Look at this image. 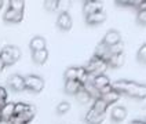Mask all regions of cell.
<instances>
[{"instance_id":"cell-1","label":"cell","mask_w":146,"mask_h":124,"mask_svg":"<svg viewBox=\"0 0 146 124\" xmlns=\"http://www.w3.org/2000/svg\"><path fill=\"white\" fill-rule=\"evenodd\" d=\"M112 90L119 92L120 95H127L135 99H146V84L131 82V80H117L112 83Z\"/></svg>"},{"instance_id":"cell-2","label":"cell","mask_w":146,"mask_h":124,"mask_svg":"<svg viewBox=\"0 0 146 124\" xmlns=\"http://www.w3.org/2000/svg\"><path fill=\"white\" fill-rule=\"evenodd\" d=\"M106 62H104L102 59H99V58L94 57L88 61V64L84 66V69H86V72L88 73V76L91 77H94V76H98V74H104V72L106 70Z\"/></svg>"},{"instance_id":"cell-3","label":"cell","mask_w":146,"mask_h":124,"mask_svg":"<svg viewBox=\"0 0 146 124\" xmlns=\"http://www.w3.org/2000/svg\"><path fill=\"white\" fill-rule=\"evenodd\" d=\"M44 88V80L40 76L29 74L25 77V90H29L32 92H40Z\"/></svg>"},{"instance_id":"cell-4","label":"cell","mask_w":146,"mask_h":124,"mask_svg":"<svg viewBox=\"0 0 146 124\" xmlns=\"http://www.w3.org/2000/svg\"><path fill=\"white\" fill-rule=\"evenodd\" d=\"M72 17L69 15V13L66 11V13H59V15L57 18V26L59 28V31H62V32H68V31H70V28H72Z\"/></svg>"},{"instance_id":"cell-5","label":"cell","mask_w":146,"mask_h":124,"mask_svg":"<svg viewBox=\"0 0 146 124\" xmlns=\"http://www.w3.org/2000/svg\"><path fill=\"white\" fill-rule=\"evenodd\" d=\"M14 102H6L1 109H0V117H1V123H10V120L14 117Z\"/></svg>"},{"instance_id":"cell-6","label":"cell","mask_w":146,"mask_h":124,"mask_svg":"<svg viewBox=\"0 0 146 124\" xmlns=\"http://www.w3.org/2000/svg\"><path fill=\"white\" fill-rule=\"evenodd\" d=\"M104 10V6L101 1H95V0H87L83 3V13L84 15L87 17L90 14H94V13H98V11H102Z\"/></svg>"},{"instance_id":"cell-7","label":"cell","mask_w":146,"mask_h":124,"mask_svg":"<svg viewBox=\"0 0 146 124\" xmlns=\"http://www.w3.org/2000/svg\"><path fill=\"white\" fill-rule=\"evenodd\" d=\"M8 86L13 91L21 92V91L25 90V77L19 76V74H13L8 79Z\"/></svg>"},{"instance_id":"cell-8","label":"cell","mask_w":146,"mask_h":124,"mask_svg":"<svg viewBox=\"0 0 146 124\" xmlns=\"http://www.w3.org/2000/svg\"><path fill=\"white\" fill-rule=\"evenodd\" d=\"M121 41V34L120 32H117V31H109V32H106V34L104 36V39H102V43L108 46V47H113L116 44H119Z\"/></svg>"},{"instance_id":"cell-9","label":"cell","mask_w":146,"mask_h":124,"mask_svg":"<svg viewBox=\"0 0 146 124\" xmlns=\"http://www.w3.org/2000/svg\"><path fill=\"white\" fill-rule=\"evenodd\" d=\"M106 21V13L102 10V11H98V13H94V14H90V15L86 17V24L90 25V26H95V25H101Z\"/></svg>"},{"instance_id":"cell-10","label":"cell","mask_w":146,"mask_h":124,"mask_svg":"<svg viewBox=\"0 0 146 124\" xmlns=\"http://www.w3.org/2000/svg\"><path fill=\"white\" fill-rule=\"evenodd\" d=\"M124 61H125L124 52L123 54H110V57L106 61V66L112 68V69H119L124 65Z\"/></svg>"},{"instance_id":"cell-11","label":"cell","mask_w":146,"mask_h":124,"mask_svg":"<svg viewBox=\"0 0 146 124\" xmlns=\"http://www.w3.org/2000/svg\"><path fill=\"white\" fill-rule=\"evenodd\" d=\"M22 18H24V13H17V11L10 10V8L6 10V13L3 15V19L8 24H19L22 21Z\"/></svg>"},{"instance_id":"cell-12","label":"cell","mask_w":146,"mask_h":124,"mask_svg":"<svg viewBox=\"0 0 146 124\" xmlns=\"http://www.w3.org/2000/svg\"><path fill=\"white\" fill-rule=\"evenodd\" d=\"M127 117V109L123 106H114L110 113V119L113 123H121Z\"/></svg>"},{"instance_id":"cell-13","label":"cell","mask_w":146,"mask_h":124,"mask_svg":"<svg viewBox=\"0 0 146 124\" xmlns=\"http://www.w3.org/2000/svg\"><path fill=\"white\" fill-rule=\"evenodd\" d=\"M91 83L94 84V87H95L98 91H101L102 88H105V87H108V86H110V80H109V77H108L105 73L91 77Z\"/></svg>"},{"instance_id":"cell-14","label":"cell","mask_w":146,"mask_h":124,"mask_svg":"<svg viewBox=\"0 0 146 124\" xmlns=\"http://www.w3.org/2000/svg\"><path fill=\"white\" fill-rule=\"evenodd\" d=\"M94 57H97V58H99V59H102L104 62H106L108 58L110 57V50H109L108 46H105V44L101 41L97 46L95 51H94Z\"/></svg>"},{"instance_id":"cell-15","label":"cell","mask_w":146,"mask_h":124,"mask_svg":"<svg viewBox=\"0 0 146 124\" xmlns=\"http://www.w3.org/2000/svg\"><path fill=\"white\" fill-rule=\"evenodd\" d=\"M104 119H105V115H99V113H97L92 107L87 112V115L84 117L86 123H88V124H101L104 121Z\"/></svg>"},{"instance_id":"cell-16","label":"cell","mask_w":146,"mask_h":124,"mask_svg":"<svg viewBox=\"0 0 146 124\" xmlns=\"http://www.w3.org/2000/svg\"><path fill=\"white\" fill-rule=\"evenodd\" d=\"M81 88H83V86L77 80H68V82H65V87H64V90L68 95H76Z\"/></svg>"},{"instance_id":"cell-17","label":"cell","mask_w":146,"mask_h":124,"mask_svg":"<svg viewBox=\"0 0 146 124\" xmlns=\"http://www.w3.org/2000/svg\"><path fill=\"white\" fill-rule=\"evenodd\" d=\"M29 47L33 51H40V50H46V39L41 37V36H35L31 43H29Z\"/></svg>"},{"instance_id":"cell-18","label":"cell","mask_w":146,"mask_h":124,"mask_svg":"<svg viewBox=\"0 0 146 124\" xmlns=\"http://www.w3.org/2000/svg\"><path fill=\"white\" fill-rule=\"evenodd\" d=\"M48 58V51L47 50H40V51H33L32 52V59L35 64L37 65H43Z\"/></svg>"},{"instance_id":"cell-19","label":"cell","mask_w":146,"mask_h":124,"mask_svg":"<svg viewBox=\"0 0 146 124\" xmlns=\"http://www.w3.org/2000/svg\"><path fill=\"white\" fill-rule=\"evenodd\" d=\"M91 107H92L97 113H99V115H105L106 110H108V107H109V105H108L102 98H98L92 102V106Z\"/></svg>"},{"instance_id":"cell-20","label":"cell","mask_w":146,"mask_h":124,"mask_svg":"<svg viewBox=\"0 0 146 124\" xmlns=\"http://www.w3.org/2000/svg\"><path fill=\"white\" fill-rule=\"evenodd\" d=\"M35 115H36V107L33 106V105H29V107H28L26 112H24L22 115H19V116H15V117H18V119H21L22 121L29 124L33 119H35Z\"/></svg>"},{"instance_id":"cell-21","label":"cell","mask_w":146,"mask_h":124,"mask_svg":"<svg viewBox=\"0 0 146 124\" xmlns=\"http://www.w3.org/2000/svg\"><path fill=\"white\" fill-rule=\"evenodd\" d=\"M120 94L119 92H116L114 90H110L109 92H106V94H104V95H101V98L105 101L108 105H113V103H116L119 99H120Z\"/></svg>"},{"instance_id":"cell-22","label":"cell","mask_w":146,"mask_h":124,"mask_svg":"<svg viewBox=\"0 0 146 124\" xmlns=\"http://www.w3.org/2000/svg\"><path fill=\"white\" fill-rule=\"evenodd\" d=\"M83 88H84V91H86V92H87V94L90 95V98H91V99H94V101H95V99L101 98V94H99V91H98L97 88L94 87V84L91 83V80H90L88 83H86V84L83 86Z\"/></svg>"},{"instance_id":"cell-23","label":"cell","mask_w":146,"mask_h":124,"mask_svg":"<svg viewBox=\"0 0 146 124\" xmlns=\"http://www.w3.org/2000/svg\"><path fill=\"white\" fill-rule=\"evenodd\" d=\"M0 61L3 62L4 68H6V66H11V65H14V64H15V61L13 59L11 54L8 52L7 47H4V48L0 51Z\"/></svg>"},{"instance_id":"cell-24","label":"cell","mask_w":146,"mask_h":124,"mask_svg":"<svg viewBox=\"0 0 146 124\" xmlns=\"http://www.w3.org/2000/svg\"><path fill=\"white\" fill-rule=\"evenodd\" d=\"M8 8L14 10L17 13H24L25 1H22V0H10L8 1Z\"/></svg>"},{"instance_id":"cell-25","label":"cell","mask_w":146,"mask_h":124,"mask_svg":"<svg viewBox=\"0 0 146 124\" xmlns=\"http://www.w3.org/2000/svg\"><path fill=\"white\" fill-rule=\"evenodd\" d=\"M64 79H65V82H68V80H77V68L76 66L68 68L65 70V73H64Z\"/></svg>"},{"instance_id":"cell-26","label":"cell","mask_w":146,"mask_h":124,"mask_svg":"<svg viewBox=\"0 0 146 124\" xmlns=\"http://www.w3.org/2000/svg\"><path fill=\"white\" fill-rule=\"evenodd\" d=\"M76 99H77V102H79V103H83V105L91 101L90 95L87 94V92H86V91H84V88H81V90L79 91L77 94H76Z\"/></svg>"},{"instance_id":"cell-27","label":"cell","mask_w":146,"mask_h":124,"mask_svg":"<svg viewBox=\"0 0 146 124\" xmlns=\"http://www.w3.org/2000/svg\"><path fill=\"white\" fill-rule=\"evenodd\" d=\"M43 4H44V8L47 11H57L59 8V1L58 0H46Z\"/></svg>"},{"instance_id":"cell-28","label":"cell","mask_w":146,"mask_h":124,"mask_svg":"<svg viewBox=\"0 0 146 124\" xmlns=\"http://www.w3.org/2000/svg\"><path fill=\"white\" fill-rule=\"evenodd\" d=\"M28 107H29V105H28V103H24V102H18V103H15V106H14V116L22 115L24 112L28 110Z\"/></svg>"},{"instance_id":"cell-29","label":"cell","mask_w":146,"mask_h":124,"mask_svg":"<svg viewBox=\"0 0 146 124\" xmlns=\"http://www.w3.org/2000/svg\"><path fill=\"white\" fill-rule=\"evenodd\" d=\"M137 59L141 64H146V43L139 47L138 52H137Z\"/></svg>"},{"instance_id":"cell-30","label":"cell","mask_w":146,"mask_h":124,"mask_svg":"<svg viewBox=\"0 0 146 124\" xmlns=\"http://www.w3.org/2000/svg\"><path fill=\"white\" fill-rule=\"evenodd\" d=\"M69 109H70V103L68 101H62L57 106V113L58 115H65L69 112Z\"/></svg>"},{"instance_id":"cell-31","label":"cell","mask_w":146,"mask_h":124,"mask_svg":"<svg viewBox=\"0 0 146 124\" xmlns=\"http://www.w3.org/2000/svg\"><path fill=\"white\" fill-rule=\"evenodd\" d=\"M7 50H8V52L11 54V57H13V59H14L15 62L21 58V50L18 48V47H15V46H7Z\"/></svg>"},{"instance_id":"cell-32","label":"cell","mask_w":146,"mask_h":124,"mask_svg":"<svg viewBox=\"0 0 146 124\" xmlns=\"http://www.w3.org/2000/svg\"><path fill=\"white\" fill-rule=\"evenodd\" d=\"M110 50V54H123L124 52V44H123V41H120L119 44H116L113 47H109Z\"/></svg>"},{"instance_id":"cell-33","label":"cell","mask_w":146,"mask_h":124,"mask_svg":"<svg viewBox=\"0 0 146 124\" xmlns=\"http://www.w3.org/2000/svg\"><path fill=\"white\" fill-rule=\"evenodd\" d=\"M137 22H138L139 25H146V10H138Z\"/></svg>"},{"instance_id":"cell-34","label":"cell","mask_w":146,"mask_h":124,"mask_svg":"<svg viewBox=\"0 0 146 124\" xmlns=\"http://www.w3.org/2000/svg\"><path fill=\"white\" fill-rule=\"evenodd\" d=\"M114 4L119 7H131V0H116Z\"/></svg>"},{"instance_id":"cell-35","label":"cell","mask_w":146,"mask_h":124,"mask_svg":"<svg viewBox=\"0 0 146 124\" xmlns=\"http://www.w3.org/2000/svg\"><path fill=\"white\" fill-rule=\"evenodd\" d=\"M0 99L1 101H6L7 99V91H6V88H3V87H0Z\"/></svg>"},{"instance_id":"cell-36","label":"cell","mask_w":146,"mask_h":124,"mask_svg":"<svg viewBox=\"0 0 146 124\" xmlns=\"http://www.w3.org/2000/svg\"><path fill=\"white\" fill-rule=\"evenodd\" d=\"M10 124H28V123H25V121H22L21 119H18V117H13L11 120H10Z\"/></svg>"},{"instance_id":"cell-37","label":"cell","mask_w":146,"mask_h":124,"mask_svg":"<svg viewBox=\"0 0 146 124\" xmlns=\"http://www.w3.org/2000/svg\"><path fill=\"white\" fill-rule=\"evenodd\" d=\"M130 124H146V121H142V120H132Z\"/></svg>"},{"instance_id":"cell-38","label":"cell","mask_w":146,"mask_h":124,"mask_svg":"<svg viewBox=\"0 0 146 124\" xmlns=\"http://www.w3.org/2000/svg\"><path fill=\"white\" fill-rule=\"evenodd\" d=\"M139 10H146V0H143V1H142V4H141Z\"/></svg>"},{"instance_id":"cell-39","label":"cell","mask_w":146,"mask_h":124,"mask_svg":"<svg viewBox=\"0 0 146 124\" xmlns=\"http://www.w3.org/2000/svg\"><path fill=\"white\" fill-rule=\"evenodd\" d=\"M3 4H4V1H3V0H0V10H1V7H3Z\"/></svg>"},{"instance_id":"cell-40","label":"cell","mask_w":146,"mask_h":124,"mask_svg":"<svg viewBox=\"0 0 146 124\" xmlns=\"http://www.w3.org/2000/svg\"><path fill=\"white\" fill-rule=\"evenodd\" d=\"M0 123H1V117H0Z\"/></svg>"}]
</instances>
